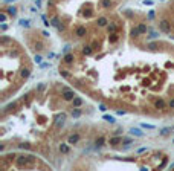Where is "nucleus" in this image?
Instances as JSON below:
<instances>
[{"mask_svg": "<svg viewBox=\"0 0 174 171\" xmlns=\"http://www.w3.org/2000/svg\"><path fill=\"white\" fill-rule=\"evenodd\" d=\"M130 134H133V136H137V138H141V136H144V133H142L139 128H130Z\"/></svg>", "mask_w": 174, "mask_h": 171, "instance_id": "f257e3e1", "label": "nucleus"}, {"mask_svg": "<svg viewBox=\"0 0 174 171\" xmlns=\"http://www.w3.org/2000/svg\"><path fill=\"white\" fill-rule=\"evenodd\" d=\"M160 29L164 31V32H170V28H168L166 21H160Z\"/></svg>", "mask_w": 174, "mask_h": 171, "instance_id": "f03ea898", "label": "nucleus"}, {"mask_svg": "<svg viewBox=\"0 0 174 171\" xmlns=\"http://www.w3.org/2000/svg\"><path fill=\"white\" fill-rule=\"evenodd\" d=\"M73 96H75L73 92H70V90H67V89L64 90V98H66V99H72Z\"/></svg>", "mask_w": 174, "mask_h": 171, "instance_id": "7ed1b4c3", "label": "nucleus"}, {"mask_svg": "<svg viewBox=\"0 0 174 171\" xmlns=\"http://www.w3.org/2000/svg\"><path fill=\"white\" fill-rule=\"evenodd\" d=\"M171 130H173V128H170V127H166V128H162V130H160V134H164V136H166L168 133L171 132Z\"/></svg>", "mask_w": 174, "mask_h": 171, "instance_id": "20e7f679", "label": "nucleus"}, {"mask_svg": "<svg viewBox=\"0 0 174 171\" xmlns=\"http://www.w3.org/2000/svg\"><path fill=\"white\" fill-rule=\"evenodd\" d=\"M104 119H106V121H108V122H115V118H113V116H108V115L104 116Z\"/></svg>", "mask_w": 174, "mask_h": 171, "instance_id": "39448f33", "label": "nucleus"}, {"mask_svg": "<svg viewBox=\"0 0 174 171\" xmlns=\"http://www.w3.org/2000/svg\"><path fill=\"white\" fill-rule=\"evenodd\" d=\"M142 127H144V128H150V130H151V128H154V125H151V124H142Z\"/></svg>", "mask_w": 174, "mask_h": 171, "instance_id": "423d86ee", "label": "nucleus"}, {"mask_svg": "<svg viewBox=\"0 0 174 171\" xmlns=\"http://www.w3.org/2000/svg\"><path fill=\"white\" fill-rule=\"evenodd\" d=\"M119 141H122V139H119V138H115V139H112V141H110V144H116V142H119Z\"/></svg>", "mask_w": 174, "mask_h": 171, "instance_id": "0eeeda50", "label": "nucleus"}, {"mask_svg": "<svg viewBox=\"0 0 174 171\" xmlns=\"http://www.w3.org/2000/svg\"><path fill=\"white\" fill-rule=\"evenodd\" d=\"M156 105H157V107H164V101H157V102H156Z\"/></svg>", "mask_w": 174, "mask_h": 171, "instance_id": "6e6552de", "label": "nucleus"}, {"mask_svg": "<svg viewBox=\"0 0 174 171\" xmlns=\"http://www.w3.org/2000/svg\"><path fill=\"white\" fill-rule=\"evenodd\" d=\"M99 110L104 112V110H106V105H104V104H99Z\"/></svg>", "mask_w": 174, "mask_h": 171, "instance_id": "1a4fd4ad", "label": "nucleus"}, {"mask_svg": "<svg viewBox=\"0 0 174 171\" xmlns=\"http://www.w3.org/2000/svg\"><path fill=\"white\" fill-rule=\"evenodd\" d=\"M170 107H174V101H170Z\"/></svg>", "mask_w": 174, "mask_h": 171, "instance_id": "9d476101", "label": "nucleus"}]
</instances>
